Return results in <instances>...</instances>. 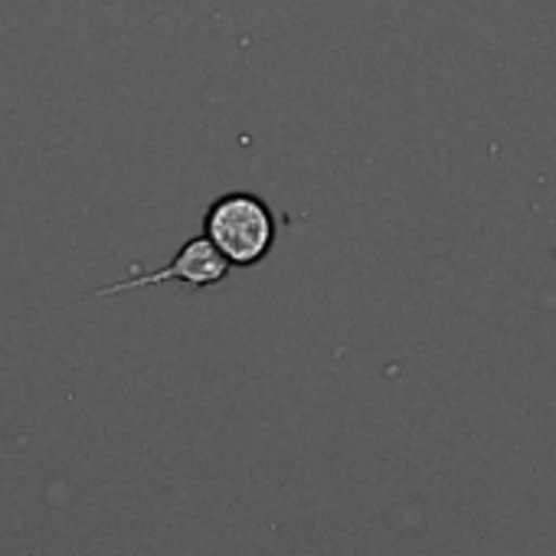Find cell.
Masks as SVG:
<instances>
[{
  "label": "cell",
  "instance_id": "cell-2",
  "mask_svg": "<svg viewBox=\"0 0 556 556\" xmlns=\"http://www.w3.org/2000/svg\"><path fill=\"white\" fill-rule=\"evenodd\" d=\"M229 275V262L210 245V239L200 232L193 239H187L174 258L157 268V271H141V265H131L128 278L112 286H102L96 292H89V299H112V295H125V292H141L148 286H161V282H184L190 289H213Z\"/></svg>",
  "mask_w": 556,
  "mask_h": 556
},
{
  "label": "cell",
  "instance_id": "cell-1",
  "mask_svg": "<svg viewBox=\"0 0 556 556\" xmlns=\"http://www.w3.org/2000/svg\"><path fill=\"white\" fill-rule=\"evenodd\" d=\"M203 236L229 262V268H252L275 245L271 206L245 190L223 193L203 213Z\"/></svg>",
  "mask_w": 556,
  "mask_h": 556
}]
</instances>
